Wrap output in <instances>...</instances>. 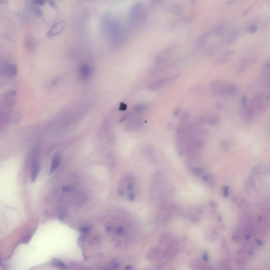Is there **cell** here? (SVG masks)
<instances>
[{
  "label": "cell",
  "mask_w": 270,
  "mask_h": 270,
  "mask_svg": "<svg viewBox=\"0 0 270 270\" xmlns=\"http://www.w3.org/2000/svg\"><path fill=\"white\" fill-rule=\"evenodd\" d=\"M118 193L121 197L130 201L136 196L135 180L134 176L130 173H126L120 179Z\"/></svg>",
  "instance_id": "cell-1"
},
{
  "label": "cell",
  "mask_w": 270,
  "mask_h": 270,
  "mask_svg": "<svg viewBox=\"0 0 270 270\" xmlns=\"http://www.w3.org/2000/svg\"><path fill=\"white\" fill-rule=\"evenodd\" d=\"M1 73L3 76L9 78L15 77L17 75L18 69L14 64L8 63L7 62H2L1 66Z\"/></svg>",
  "instance_id": "cell-2"
},
{
  "label": "cell",
  "mask_w": 270,
  "mask_h": 270,
  "mask_svg": "<svg viewBox=\"0 0 270 270\" xmlns=\"http://www.w3.org/2000/svg\"><path fill=\"white\" fill-rule=\"evenodd\" d=\"M66 25V22L65 20L60 21L55 23L47 32V36L51 38L58 35L63 31Z\"/></svg>",
  "instance_id": "cell-3"
},
{
  "label": "cell",
  "mask_w": 270,
  "mask_h": 270,
  "mask_svg": "<svg viewBox=\"0 0 270 270\" xmlns=\"http://www.w3.org/2000/svg\"><path fill=\"white\" fill-rule=\"evenodd\" d=\"M211 34V32H207L202 34L198 37L195 44L194 49L195 51H199L205 47Z\"/></svg>",
  "instance_id": "cell-4"
},
{
  "label": "cell",
  "mask_w": 270,
  "mask_h": 270,
  "mask_svg": "<svg viewBox=\"0 0 270 270\" xmlns=\"http://www.w3.org/2000/svg\"><path fill=\"white\" fill-rule=\"evenodd\" d=\"M79 71V77L83 80L88 79L92 73L90 66L86 62H83L80 64Z\"/></svg>",
  "instance_id": "cell-5"
},
{
  "label": "cell",
  "mask_w": 270,
  "mask_h": 270,
  "mask_svg": "<svg viewBox=\"0 0 270 270\" xmlns=\"http://www.w3.org/2000/svg\"><path fill=\"white\" fill-rule=\"evenodd\" d=\"M61 158V155L59 153L55 154L53 156L49 172V175H52L56 170L60 162Z\"/></svg>",
  "instance_id": "cell-6"
},
{
  "label": "cell",
  "mask_w": 270,
  "mask_h": 270,
  "mask_svg": "<svg viewBox=\"0 0 270 270\" xmlns=\"http://www.w3.org/2000/svg\"><path fill=\"white\" fill-rule=\"evenodd\" d=\"M40 165L36 160H34L32 162L31 172V180L33 183L36 180L40 172Z\"/></svg>",
  "instance_id": "cell-7"
},
{
  "label": "cell",
  "mask_w": 270,
  "mask_h": 270,
  "mask_svg": "<svg viewBox=\"0 0 270 270\" xmlns=\"http://www.w3.org/2000/svg\"><path fill=\"white\" fill-rule=\"evenodd\" d=\"M168 10L170 13L173 14L180 16L182 14L183 9L181 4L175 3L170 5L168 8Z\"/></svg>",
  "instance_id": "cell-8"
},
{
  "label": "cell",
  "mask_w": 270,
  "mask_h": 270,
  "mask_svg": "<svg viewBox=\"0 0 270 270\" xmlns=\"http://www.w3.org/2000/svg\"><path fill=\"white\" fill-rule=\"evenodd\" d=\"M53 264L54 266L62 268H66V265L62 262L60 261L57 259H54L53 261Z\"/></svg>",
  "instance_id": "cell-9"
},
{
  "label": "cell",
  "mask_w": 270,
  "mask_h": 270,
  "mask_svg": "<svg viewBox=\"0 0 270 270\" xmlns=\"http://www.w3.org/2000/svg\"><path fill=\"white\" fill-rule=\"evenodd\" d=\"M257 29V27L255 25H253L249 26L247 29V33L249 34H252L255 33Z\"/></svg>",
  "instance_id": "cell-10"
},
{
  "label": "cell",
  "mask_w": 270,
  "mask_h": 270,
  "mask_svg": "<svg viewBox=\"0 0 270 270\" xmlns=\"http://www.w3.org/2000/svg\"><path fill=\"white\" fill-rule=\"evenodd\" d=\"M192 171L194 174L199 176L202 174L203 170L201 168L196 167L193 168L192 169Z\"/></svg>",
  "instance_id": "cell-11"
},
{
  "label": "cell",
  "mask_w": 270,
  "mask_h": 270,
  "mask_svg": "<svg viewBox=\"0 0 270 270\" xmlns=\"http://www.w3.org/2000/svg\"><path fill=\"white\" fill-rule=\"evenodd\" d=\"M33 10L35 13L38 16H41L42 15V12L41 9L40 8L37 6H34L32 8Z\"/></svg>",
  "instance_id": "cell-12"
},
{
  "label": "cell",
  "mask_w": 270,
  "mask_h": 270,
  "mask_svg": "<svg viewBox=\"0 0 270 270\" xmlns=\"http://www.w3.org/2000/svg\"><path fill=\"white\" fill-rule=\"evenodd\" d=\"M33 3L37 5L43 6L44 5L45 1L42 0H35L33 1Z\"/></svg>",
  "instance_id": "cell-13"
},
{
  "label": "cell",
  "mask_w": 270,
  "mask_h": 270,
  "mask_svg": "<svg viewBox=\"0 0 270 270\" xmlns=\"http://www.w3.org/2000/svg\"><path fill=\"white\" fill-rule=\"evenodd\" d=\"M49 4L50 6L53 8L56 9L57 8V4L53 1H49Z\"/></svg>",
  "instance_id": "cell-14"
},
{
  "label": "cell",
  "mask_w": 270,
  "mask_h": 270,
  "mask_svg": "<svg viewBox=\"0 0 270 270\" xmlns=\"http://www.w3.org/2000/svg\"><path fill=\"white\" fill-rule=\"evenodd\" d=\"M224 195L225 197H227L228 195V190H229V187L228 186H226L224 188Z\"/></svg>",
  "instance_id": "cell-15"
},
{
  "label": "cell",
  "mask_w": 270,
  "mask_h": 270,
  "mask_svg": "<svg viewBox=\"0 0 270 270\" xmlns=\"http://www.w3.org/2000/svg\"><path fill=\"white\" fill-rule=\"evenodd\" d=\"M62 189L64 191L66 192H69L72 190V189L69 186H65Z\"/></svg>",
  "instance_id": "cell-16"
},
{
  "label": "cell",
  "mask_w": 270,
  "mask_h": 270,
  "mask_svg": "<svg viewBox=\"0 0 270 270\" xmlns=\"http://www.w3.org/2000/svg\"><path fill=\"white\" fill-rule=\"evenodd\" d=\"M247 101V98L245 96L243 97V99H242V106H244L245 105Z\"/></svg>",
  "instance_id": "cell-17"
},
{
  "label": "cell",
  "mask_w": 270,
  "mask_h": 270,
  "mask_svg": "<svg viewBox=\"0 0 270 270\" xmlns=\"http://www.w3.org/2000/svg\"><path fill=\"white\" fill-rule=\"evenodd\" d=\"M208 175H205L203 177V180L204 181H206L208 179Z\"/></svg>",
  "instance_id": "cell-18"
},
{
  "label": "cell",
  "mask_w": 270,
  "mask_h": 270,
  "mask_svg": "<svg viewBox=\"0 0 270 270\" xmlns=\"http://www.w3.org/2000/svg\"><path fill=\"white\" fill-rule=\"evenodd\" d=\"M210 205L212 207H215L216 206V204L214 202L212 201H210L209 202Z\"/></svg>",
  "instance_id": "cell-19"
},
{
  "label": "cell",
  "mask_w": 270,
  "mask_h": 270,
  "mask_svg": "<svg viewBox=\"0 0 270 270\" xmlns=\"http://www.w3.org/2000/svg\"><path fill=\"white\" fill-rule=\"evenodd\" d=\"M8 1L7 0H0V3L2 4H5L8 3Z\"/></svg>",
  "instance_id": "cell-20"
},
{
  "label": "cell",
  "mask_w": 270,
  "mask_h": 270,
  "mask_svg": "<svg viewBox=\"0 0 270 270\" xmlns=\"http://www.w3.org/2000/svg\"><path fill=\"white\" fill-rule=\"evenodd\" d=\"M180 111V109H179V108L176 111H175L174 112V115H177V114H178V113Z\"/></svg>",
  "instance_id": "cell-21"
},
{
  "label": "cell",
  "mask_w": 270,
  "mask_h": 270,
  "mask_svg": "<svg viewBox=\"0 0 270 270\" xmlns=\"http://www.w3.org/2000/svg\"><path fill=\"white\" fill-rule=\"evenodd\" d=\"M248 10H246V11H245V12H244L243 13V15H246V14H247V13H248Z\"/></svg>",
  "instance_id": "cell-22"
}]
</instances>
